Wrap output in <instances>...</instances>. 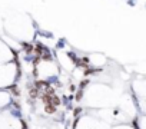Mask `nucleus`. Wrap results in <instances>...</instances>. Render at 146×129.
Listing matches in <instances>:
<instances>
[{
    "label": "nucleus",
    "mask_w": 146,
    "mask_h": 129,
    "mask_svg": "<svg viewBox=\"0 0 146 129\" xmlns=\"http://www.w3.org/2000/svg\"><path fill=\"white\" fill-rule=\"evenodd\" d=\"M9 103H10V96H9L6 92H2V90H0V109H2V108H6Z\"/></svg>",
    "instance_id": "obj_1"
}]
</instances>
